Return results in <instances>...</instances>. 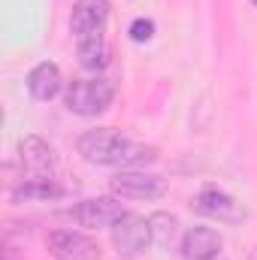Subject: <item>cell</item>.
<instances>
[{
	"label": "cell",
	"mask_w": 257,
	"mask_h": 260,
	"mask_svg": "<svg viewBox=\"0 0 257 260\" xmlns=\"http://www.w3.org/2000/svg\"><path fill=\"white\" fill-rule=\"evenodd\" d=\"M197 212L200 215H209V218H218V221H242L245 218V209L233 200L230 194L218 191V188H203L200 197H197Z\"/></svg>",
	"instance_id": "ba28073f"
},
{
	"label": "cell",
	"mask_w": 257,
	"mask_h": 260,
	"mask_svg": "<svg viewBox=\"0 0 257 260\" xmlns=\"http://www.w3.org/2000/svg\"><path fill=\"white\" fill-rule=\"evenodd\" d=\"M115 100V85L109 79H73L67 85V109L82 118H94Z\"/></svg>",
	"instance_id": "7a4b0ae2"
},
{
	"label": "cell",
	"mask_w": 257,
	"mask_h": 260,
	"mask_svg": "<svg viewBox=\"0 0 257 260\" xmlns=\"http://www.w3.org/2000/svg\"><path fill=\"white\" fill-rule=\"evenodd\" d=\"M109 18V0H76L70 15V30L76 40H85L91 34H100Z\"/></svg>",
	"instance_id": "52a82bcc"
},
{
	"label": "cell",
	"mask_w": 257,
	"mask_h": 260,
	"mask_svg": "<svg viewBox=\"0 0 257 260\" xmlns=\"http://www.w3.org/2000/svg\"><path fill=\"white\" fill-rule=\"evenodd\" d=\"M79 154L97 167H145L157 160L154 145H136L112 127H97L79 136Z\"/></svg>",
	"instance_id": "6da1fadb"
},
{
	"label": "cell",
	"mask_w": 257,
	"mask_h": 260,
	"mask_svg": "<svg viewBox=\"0 0 257 260\" xmlns=\"http://www.w3.org/2000/svg\"><path fill=\"white\" fill-rule=\"evenodd\" d=\"M121 215H124V206L115 197H91V200H82L73 209H67V218H73L76 224L91 227V230L112 227Z\"/></svg>",
	"instance_id": "277c9868"
},
{
	"label": "cell",
	"mask_w": 257,
	"mask_h": 260,
	"mask_svg": "<svg viewBox=\"0 0 257 260\" xmlns=\"http://www.w3.org/2000/svg\"><path fill=\"white\" fill-rule=\"evenodd\" d=\"M254 3H257V0H254Z\"/></svg>",
	"instance_id": "ac0fdd59"
},
{
	"label": "cell",
	"mask_w": 257,
	"mask_h": 260,
	"mask_svg": "<svg viewBox=\"0 0 257 260\" xmlns=\"http://www.w3.org/2000/svg\"><path fill=\"white\" fill-rule=\"evenodd\" d=\"M127 34H130L133 43H148V40L154 37V21H151V18H136L127 27Z\"/></svg>",
	"instance_id": "9a60e30c"
},
{
	"label": "cell",
	"mask_w": 257,
	"mask_h": 260,
	"mask_svg": "<svg viewBox=\"0 0 257 260\" xmlns=\"http://www.w3.org/2000/svg\"><path fill=\"white\" fill-rule=\"evenodd\" d=\"M112 191L127 200H154L167 191V182L160 176H151L142 170H121L112 179Z\"/></svg>",
	"instance_id": "8992f818"
},
{
	"label": "cell",
	"mask_w": 257,
	"mask_h": 260,
	"mask_svg": "<svg viewBox=\"0 0 257 260\" xmlns=\"http://www.w3.org/2000/svg\"><path fill=\"white\" fill-rule=\"evenodd\" d=\"M109 230H112V245L121 257H139L151 245V227L136 212H124Z\"/></svg>",
	"instance_id": "3957f363"
},
{
	"label": "cell",
	"mask_w": 257,
	"mask_h": 260,
	"mask_svg": "<svg viewBox=\"0 0 257 260\" xmlns=\"http://www.w3.org/2000/svg\"><path fill=\"white\" fill-rule=\"evenodd\" d=\"M148 227H151V242L157 248H170L179 236V218L170 212H154L148 218Z\"/></svg>",
	"instance_id": "5bb4252c"
},
{
	"label": "cell",
	"mask_w": 257,
	"mask_h": 260,
	"mask_svg": "<svg viewBox=\"0 0 257 260\" xmlns=\"http://www.w3.org/2000/svg\"><path fill=\"white\" fill-rule=\"evenodd\" d=\"M221 236L212 227H191L182 236V254L188 260H215L221 251Z\"/></svg>",
	"instance_id": "30bf717a"
},
{
	"label": "cell",
	"mask_w": 257,
	"mask_h": 260,
	"mask_svg": "<svg viewBox=\"0 0 257 260\" xmlns=\"http://www.w3.org/2000/svg\"><path fill=\"white\" fill-rule=\"evenodd\" d=\"M55 260H100V245L76 230H55L46 239Z\"/></svg>",
	"instance_id": "5b68a950"
},
{
	"label": "cell",
	"mask_w": 257,
	"mask_h": 260,
	"mask_svg": "<svg viewBox=\"0 0 257 260\" xmlns=\"http://www.w3.org/2000/svg\"><path fill=\"white\" fill-rule=\"evenodd\" d=\"M248 260H257V248H254V251H251V257H248Z\"/></svg>",
	"instance_id": "e0dca14e"
},
{
	"label": "cell",
	"mask_w": 257,
	"mask_h": 260,
	"mask_svg": "<svg viewBox=\"0 0 257 260\" xmlns=\"http://www.w3.org/2000/svg\"><path fill=\"white\" fill-rule=\"evenodd\" d=\"M3 260H15V251H12L9 245H6V251H3Z\"/></svg>",
	"instance_id": "2e32d148"
},
{
	"label": "cell",
	"mask_w": 257,
	"mask_h": 260,
	"mask_svg": "<svg viewBox=\"0 0 257 260\" xmlns=\"http://www.w3.org/2000/svg\"><path fill=\"white\" fill-rule=\"evenodd\" d=\"M61 70L55 64H49V61H43V64H37L30 73H27V91H30V97H37V100H52V97H58L61 94Z\"/></svg>",
	"instance_id": "8fae6325"
},
{
	"label": "cell",
	"mask_w": 257,
	"mask_h": 260,
	"mask_svg": "<svg viewBox=\"0 0 257 260\" xmlns=\"http://www.w3.org/2000/svg\"><path fill=\"white\" fill-rule=\"evenodd\" d=\"M64 194V188H58L52 179H46V176H37V179H27L24 185H18L15 191H12V200L15 203H34V200H58V197Z\"/></svg>",
	"instance_id": "4fadbf2b"
},
{
	"label": "cell",
	"mask_w": 257,
	"mask_h": 260,
	"mask_svg": "<svg viewBox=\"0 0 257 260\" xmlns=\"http://www.w3.org/2000/svg\"><path fill=\"white\" fill-rule=\"evenodd\" d=\"M79 43V64L85 67V70H103V67H109V46H106V40H103V30L100 34H91V37H85V40H76Z\"/></svg>",
	"instance_id": "7c38bea8"
},
{
	"label": "cell",
	"mask_w": 257,
	"mask_h": 260,
	"mask_svg": "<svg viewBox=\"0 0 257 260\" xmlns=\"http://www.w3.org/2000/svg\"><path fill=\"white\" fill-rule=\"evenodd\" d=\"M18 160H21V167H24L27 173H34V176H49V173L55 170V151H52V145H49L46 139H40V136H24V139L18 142Z\"/></svg>",
	"instance_id": "9c48e42d"
}]
</instances>
